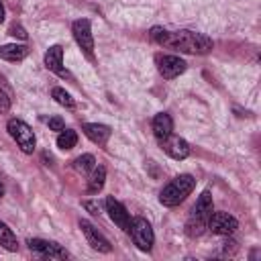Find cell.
<instances>
[{"mask_svg": "<svg viewBox=\"0 0 261 261\" xmlns=\"http://www.w3.org/2000/svg\"><path fill=\"white\" fill-rule=\"evenodd\" d=\"M165 47L184 51V53H194V55H204L212 51V41L202 35V33H194V31H165L163 43Z\"/></svg>", "mask_w": 261, "mask_h": 261, "instance_id": "cell-1", "label": "cell"}, {"mask_svg": "<svg viewBox=\"0 0 261 261\" xmlns=\"http://www.w3.org/2000/svg\"><path fill=\"white\" fill-rule=\"evenodd\" d=\"M10 35L16 37V39H22V41H27V37H29L27 31H24L20 24H12V27H10Z\"/></svg>", "mask_w": 261, "mask_h": 261, "instance_id": "cell-23", "label": "cell"}, {"mask_svg": "<svg viewBox=\"0 0 261 261\" xmlns=\"http://www.w3.org/2000/svg\"><path fill=\"white\" fill-rule=\"evenodd\" d=\"M71 33L75 43L80 45V49L84 51V55L88 59H94V37H92V27L88 18H80L71 24Z\"/></svg>", "mask_w": 261, "mask_h": 261, "instance_id": "cell-6", "label": "cell"}, {"mask_svg": "<svg viewBox=\"0 0 261 261\" xmlns=\"http://www.w3.org/2000/svg\"><path fill=\"white\" fill-rule=\"evenodd\" d=\"M128 232H130V237H133V241H135V245L141 249V251H151L153 249V243H155V234H153V228H151V224H149V220H145V218H135V220H130V228H128Z\"/></svg>", "mask_w": 261, "mask_h": 261, "instance_id": "cell-5", "label": "cell"}, {"mask_svg": "<svg viewBox=\"0 0 261 261\" xmlns=\"http://www.w3.org/2000/svg\"><path fill=\"white\" fill-rule=\"evenodd\" d=\"M104 179H106V169L102 165H94V169L88 175V192L98 194L104 188Z\"/></svg>", "mask_w": 261, "mask_h": 261, "instance_id": "cell-17", "label": "cell"}, {"mask_svg": "<svg viewBox=\"0 0 261 261\" xmlns=\"http://www.w3.org/2000/svg\"><path fill=\"white\" fill-rule=\"evenodd\" d=\"M51 96L55 98L57 104H61V106H65V108H73V106H75L73 98H71L63 88H53V90H51Z\"/></svg>", "mask_w": 261, "mask_h": 261, "instance_id": "cell-21", "label": "cell"}, {"mask_svg": "<svg viewBox=\"0 0 261 261\" xmlns=\"http://www.w3.org/2000/svg\"><path fill=\"white\" fill-rule=\"evenodd\" d=\"M61 65H63V47H61V45L49 47V51L45 53V67H47L49 71H55V73L61 75V77H71Z\"/></svg>", "mask_w": 261, "mask_h": 261, "instance_id": "cell-13", "label": "cell"}, {"mask_svg": "<svg viewBox=\"0 0 261 261\" xmlns=\"http://www.w3.org/2000/svg\"><path fill=\"white\" fill-rule=\"evenodd\" d=\"M8 108H10V98H8V96H6V92L0 88V114L8 112Z\"/></svg>", "mask_w": 261, "mask_h": 261, "instance_id": "cell-24", "label": "cell"}, {"mask_svg": "<svg viewBox=\"0 0 261 261\" xmlns=\"http://www.w3.org/2000/svg\"><path fill=\"white\" fill-rule=\"evenodd\" d=\"M27 55H29L27 45H16V43H12V45H2V47H0V57L6 59V61H22Z\"/></svg>", "mask_w": 261, "mask_h": 261, "instance_id": "cell-16", "label": "cell"}, {"mask_svg": "<svg viewBox=\"0 0 261 261\" xmlns=\"http://www.w3.org/2000/svg\"><path fill=\"white\" fill-rule=\"evenodd\" d=\"M161 143V149L171 157V159H186L190 155V145L181 139V137H175V135H169L165 137Z\"/></svg>", "mask_w": 261, "mask_h": 261, "instance_id": "cell-12", "label": "cell"}, {"mask_svg": "<svg viewBox=\"0 0 261 261\" xmlns=\"http://www.w3.org/2000/svg\"><path fill=\"white\" fill-rule=\"evenodd\" d=\"M82 206H84L90 214H94V216H98V214H100V204H98V200H84V202H82Z\"/></svg>", "mask_w": 261, "mask_h": 261, "instance_id": "cell-22", "label": "cell"}, {"mask_svg": "<svg viewBox=\"0 0 261 261\" xmlns=\"http://www.w3.org/2000/svg\"><path fill=\"white\" fill-rule=\"evenodd\" d=\"M237 226H239V222L234 216H230L228 212H214L212 210L206 228H210L214 234H232L237 230Z\"/></svg>", "mask_w": 261, "mask_h": 261, "instance_id": "cell-7", "label": "cell"}, {"mask_svg": "<svg viewBox=\"0 0 261 261\" xmlns=\"http://www.w3.org/2000/svg\"><path fill=\"white\" fill-rule=\"evenodd\" d=\"M29 249L39 253L45 259H67V251L63 247H59L57 243L51 241H43V239H31L29 241Z\"/></svg>", "mask_w": 261, "mask_h": 261, "instance_id": "cell-9", "label": "cell"}, {"mask_svg": "<svg viewBox=\"0 0 261 261\" xmlns=\"http://www.w3.org/2000/svg\"><path fill=\"white\" fill-rule=\"evenodd\" d=\"M157 69L165 80H173L186 71V61L177 55H159L157 57Z\"/></svg>", "mask_w": 261, "mask_h": 261, "instance_id": "cell-8", "label": "cell"}, {"mask_svg": "<svg viewBox=\"0 0 261 261\" xmlns=\"http://www.w3.org/2000/svg\"><path fill=\"white\" fill-rule=\"evenodd\" d=\"M4 196V186H2V181H0V198Z\"/></svg>", "mask_w": 261, "mask_h": 261, "instance_id": "cell-27", "label": "cell"}, {"mask_svg": "<svg viewBox=\"0 0 261 261\" xmlns=\"http://www.w3.org/2000/svg\"><path fill=\"white\" fill-rule=\"evenodd\" d=\"M75 143H77V135H75V130H71V128H63V130H59V137H57V147H59V149L69 151V149L75 147Z\"/></svg>", "mask_w": 261, "mask_h": 261, "instance_id": "cell-19", "label": "cell"}, {"mask_svg": "<svg viewBox=\"0 0 261 261\" xmlns=\"http://www.w3.org/2000/svg\"><path fill=\"white\" fill-rule=\"evenodd\" d=\"M173 130V120L167 112H159L153 118V135L157 137V141H163L165 137H169Z\"/></svg>", "mask_w": 261, "mask_h": 261, "instance_id": "cell-15", "label": "cell"}, {"mask_svg": "<svg viewBox=\"0 0 261 261\" xmlns=\"http://www.w3.org/2000/svg\"><path fill=\"white\" fill-rule=\"evenodd\" d=\"M80 228H82V232L86 234V241L92 245V249H96V251H100V253H110V251H112L108 239H106L102 232H98V228H96L92 222L80 220Z\"/></svg>", "mask_w": 261, "mask_h": 261, "instance_id": "cell-10", "label": "cell"}, {"mask_svg": "<svg viewBox=\"0 0 261 261\" xmlns=\"http://www.w3.org/2000/svg\"><path fill=\"white\" fill-rule=\"evenodd\" d=\"M106 212L110 214L112 222H114L118 228H122V230H126V232H128V228H130V216H128L126 208H124L118 200H114L112 196H108V198H106Z\"/></svg>", "mask_w": 261, "mask_h": 261, "instance_id": "cell-11", "label": "cell"}, {"mask_svg": "<svg viewBox=\"0 0 261 261\" xmlns=\"http://www.w3.org/2000/svg\"><path fill=\"white\" fill-rule=\"evenodd\" d=\"M49 128H51V130H63L65 124H63V120H61L59 116H51V118H49Z\"/></svg>", "mask_w": 261, "mask_h": 261, "instance_id": "cell-25", "label": "cell"}, {"mask_svg": "<svg viewBox=\"0 0 261 261\" xmlns=\"http://www.w3.org/2000/svg\"><path fill=\"white\" fill-rule=\"evenodd\" d=\"M82 128H84V135L96 145H106V141L110 139V133H112L110 126L100 124V122H86Z\"/></svg>", "mask_w": 261, "mask_h": 261, "instance_id": "cell-14", "label": "cell"}, {"mask_svg": "<svg viewBox=\"0 0 261 261\" xmlns=\"http://www.w3.org/2000/svg\"><path fill=\"white\" fill-rule=\"evenodd\" d=\"M94 165H96V159H94V155H90V153H86V155H82V157H77V159L73 161V167H75L80 173H90V171L94 169Z\"/></svg>", "mask_w": 261, "mask_h": 261, "instance_id": "cell-20", "label": "cell"}, {"mask_svg": "<svg viewBox=\"0 0 261 261\" xmlns=\"http://www.w3.org/2000/svg\"><path fill=\"white\" fill-rule=\"evenodd\" d=\"M6 128H8V133H10V137L16 141V145L20 147V151L22 153H33L35 151V133H33V128L24 122V120H20V118H10L8 120V124H6Z\"/></svg>", "mask_w": 261, "mask_h": 261, "instance_id": "cell-4", "label": "cell"}, {"mask_svg": "<svg viewBox=\"0 0 261 261\" xmlns=\"http://www.w3.org/2000/svg\"><path fill=\"white\" fill-rule=\"evenodd\" d=\"M0 245L6 249V251H16L18 249V241L14 237V232L0 220Z\"/></svg>", "mask_w": 261, "mask_h": 261, "instance_id": "cell-18", "label": "cell"}, {"mask_svg": "<svg viewBox=\"0 0 261 261\" xmlns=\"http://www.w3.org/2000/svg\"><path fill=\"white\" fill-rule=\"evenodd\" d=\"M2 20H4V4L0 2V22H2Z\"/></svg>", "mask_w": 261, "mask_h": 261, "instance_id": "cell-26", "label": "cell"}, {"mask_svg": "<svg viewBox=\"0 0 261 261\" xmlns=\"http://www.w3.org/2000/svg\"><path fill=\"white\" fill-rule=\"evenodd\" d=\"M196 188V179L190 175V173H181V175H177V177H173L163 190H161V194H159V202L163 204V206H177V204H181L190 194H192V190Z\"/></svg>", "mask_w": 261, "mask_h": 261, "instance_id": "cell-2", "label": "cell"}, {"mask_svg": "<svg viewBox=\"0 0 261 261\" xmlns=\"http://www.w3.org/2000/svg\"><path fill=\"white\" fill-rule=\"evenodd\" d=\"M212 210H214V206H212V196H210V192H202L200 198L196 200L194 208H192V214H190L188 222H186V232H188V237H200V234L206 230L208 218H210Z\"/></svg>", "mask_w": 261, "mask_h": 261, "instance_id": "cell-3", "label": "cell"}]
</instances>
